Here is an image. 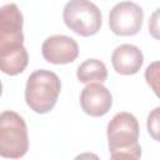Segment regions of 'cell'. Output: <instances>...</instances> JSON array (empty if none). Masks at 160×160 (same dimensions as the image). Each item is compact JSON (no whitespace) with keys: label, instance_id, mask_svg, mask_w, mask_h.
Returning a JSON list of instances; mask_svg holds the SVG:
<instances>
[{"label":"cell","instance_id":"6da1fadb","mask_svg":"<svg viewBox=\"0 0 160 160\" xmlns=\"http://www.w3.org/2000/svg\"><path fill=\"white\" fill-rule=\"evenodd\" d=\"M139 131V122L132 114L122 111L114 115L106 129L110 156L112 159H140Z\"/></svg>","mask_w":160,"mask_h":160},{"label":"cell","instance_id":"7a4b0ae2","mask_svg":"<svg viewBox=\"0 0 160 160\" xmlns=\"http://www.w3.org/2000/svg\"><path fill=\"white\" fill-rule=\"evenodd\" d=\"M61 91L59 76L45 69L30 74L25 86V101L36 114H46L54 109Z\"/></svg>","mask_w":160,"mask_h":160},{"label":"cell","instance_id":"3957f363","mask_svg":"<svg viewBox=\"0 0 160 160\" xmlns=\"http://www.w3.org/2000/svg\"><path fill=\"white\" fill-rule=\"evenodd\" d=\"M28 150L29 138L25 120L15 111H2L0 115V155L8 159H19Z\"/></svg>","mask_w":160,"mask_h":160},{"label":"cell","instance_id":"277c9868","mask_svg":"<svg viewBox=\"0 0 160 160\" xmlns=\"http://www.w3.org/2000/svg\"><path fill=\"white\" fill-rule=\"evenodd\" d=\"M65 25L80 36H92L101 28V12L90 0H70L62 11Z\"/></svg>","mask_w":160,"mask_h":160},{"label":"cell","instance_id":"5b68a950","mask_svg":"<svg viewBox=\"0 0 160 160\" xmlns=\"http://www.w3.org/2000/svg\"><path fill=\"white\" fill-rule=\"evenodd\" d=\"M142 20V8L132 1H121L116 4L109 14L110 30L119 36L136 35L141 30Z\"/></svg>","mask_w":160,"mask_h":160},{"label":"cell","instance_id":"8992f818","mask_svg":"<svg viewBox=\"0 0 160 160\" xmlns=\"http://www.w3.org/2000/svg\"><path fill=\"white\" fill-rule=\"evenodd\" d=\"M22 14L14 2L0 9V51L24 45Z\"/></svg>","mask_w":160,"mask_h":160},{"label":"cell","instance_id":"52a82bcc","mask_svg":"<svg viewBox=\"0 0 160 160\" xmlns=\"http://www.w3.org/2000/svg\"><path fill=\"white\" fill-rule=\"evenodd\" d=\"M41 54L48 62L62 65L76 60L79 56V46L78 42L70 36L52 35L42 42Z\"/></svg>","mask_w":160,"mask_h":160},{"label":"cell","instance_id":"ba28073f","mask_svg":"<svg viewBox=\"0 0 160 160\" xmlns=\"http://www.w3.org/2000/svg\"><path fill=\"white\" fill-rule=\"evenodd\" d=\"M80 105L82 111L90 116H104L111 109L112 95L102 82H90L80 94Z\"/></svg>","mask_w":160,"mask_h":160},{"label":"cell","instance_id":"9c48e42d","mask_svg":"<svg viewBox=\"0 0 160 160\" xmlns=\"http://www.w3.org/2000/svg\"><path fill=\"white\" fill-rule=\"evenodd\" d=\"M144 62L142 51L132 44L119 45L111 55V64L114 70L120 75L136 74Z\"/></svg>","mask_w":160,"mask_h":160},{"label":"cell","instance_id":"30bf717a","mask_svg":"<svg viewBox=\"0 0 160 160\" xmlns=\"http://www.w3.org/2000/svg\"><path fill=\"white\" fill-rule=\"evenodd\" d=\"M29 62V55L25 46L0 51V68L6 75L15 76L21 74Z\"/></svg>","mask_w":160,"mask_h":160},{"label":"cell","instance_id":"8fae6325","mask_svg":"<svg viewBox=\"0 0 160 160\" xmlns=\"http://www.w3.org/2000/svg\"><path fill=\"white\" fill-rule=\"evenodd\" d=\"M76 78L82 84L104 82L108 79V69L102 61L98 59H88L79 65Z\"/></svg>","mask_w":160,"mask_h":160},{"label":"cell","instance_id":"7c38bea8","mask_svg":"<svg viewBox=\"0 0 160 160\" xmlns=\"http://www.w3.org/2000/svg\"><path fill=\"white\" fill-rule=\"evenodd\" d=\"M146 84L151 88L154 94L160 99V61H152L145 70Z\"/></svg>","mask_w":160,"mask_h":160},{"label":"cell","instance_id":"4fadbf2b","mask_svg":"<svg viewBox=\"0 0 160 160\" xmlns=\"http://www.w3.org/2000/svg\"><path fill=\"white\" fill-rule=\"evenodd\" d=\"M146 128H148V132L150 134V136L155 141L160 142V106L152 109L150 114L148 115Z\"/></svg>","mask_w":160,"mask_h":160},{"label":"cell","instance_id":"5bb4252c","mask_svg":"<svg viewBox=\"0 0 160 160\" xmlns=\"http://www.w3.org/2000/svg\"><path fill=\"white\" fill-rule=\"evenodd\" d=\"M149 32L154 39L160 40V8H158L149 19Z\"/></svg>","mask_w":160,"mask_h":160}]
</instances>
